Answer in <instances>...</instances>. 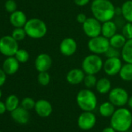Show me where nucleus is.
<instances>
[{"instance_id":"1","label":"nucleus","mask_w":132,"mask_h":132,"mask_svg":"<svg viewBox=\"0 0 132 132\" xmlns=\"http://www.w3.org/2000/svg\"><path fill=\"white\" fill-rule=\"evenodd\" d=\"M115 9L110 0H93L90 6L93 17L101 23L112 20L115 16Z\"/></svg>"},{"instance_id":"2","label":"nucleus","mask_w":132,"mask_h":132,"mask_svg":"<svg viewBox=\"0 0 132 132\" xmlns=\"http://www.w3.org/2000/svg\"><path fill=\"white\" fill-rule=\"evenodd\" d=\"M132 125V113L123 107L116 110L111 116L110 126L118 132L127 131Z\"/></svg>"},{"instance_id":"3","label":"nucleus","mask_w":132,"mask_h":132,"mask_svg":"<svg viewBox=\"0 0 132 132\" xmlns=\"http://www.w3.org/2000/svg\"><path fill=\"white\" fill-rule=\"evenodd\" d=\"M27 35L33 39H40L44 37L47 32V27L46 23L40 19L32 18L27 20L24 26Z\"/></svg>"},{"instance_id":"4","label":"nucleus","mask_w":132,"mask_h":132,"mask_svg":"<svg viewBox=\"0 0 132 132\" xmlns=\"http://www.w3.org/2000/svg\"><path fill=\"white\" fill-rule=\"evenodd\" d=\"M76 102L83 111H93L97 106V98L89 89L80 90L76 96Z\"/></svg>"},{"instance_id":"5","label":"nucleus","mask_w":132,"mask_h":132,"mask_svg":"<svg viewBox=\"0 0 132 132\" xmlns=\"http://www.w3.org/2000/svg\"><path fill=\"white\" fill-rule=\"evenodd\" d=\"M103 66V61L99 54H92L86 56L82 63V69L86 74L96 75L99 73Z\"/></svg>"},{"instance_id":"6","label":"nucleus","mask_w":132,"mask_h":132,"mask_svg":"<svg viewBox=\"0 0 132 132\" xmlns=\"http://www.w3.org/2000/svg\"><path fill=\"white\" fill-rule=\"evenodd\" d=\"M109 39L100 35L93 38H90L88 41V48L93 53L96 54H105L110 47Z\"/></svg>"},{"instance_id":"7","label":"nucleus","mask_w":132,"mask_h":132,"mask_svg":"<svg viewBox=\"0 0 132 132\" xmlns=\"http://www.w3.org/2000/svg\"><path fill=\"white\" fill-rule=\"evenodd\" d=\"M19 50L18 41L12 36H4L0 38V53L6 57L15 56Z\"/></svg>"},{"instance_id":"8","label":"nucleus","mask_w":132,"mask_h":132,"mask_svg":"<svg viewBox=\"0 0 132 132\" xmlns=\"http://www.w3.org/2000/svg\"><path fill=\"white\" fill-rule=\"evenodd\" d=\"M128 99L127 92L121 87L113 88L109 92V100L115 106L123 107L127 103Z\"/></svg>"},{"instance_id":"9","label":"nucleus","mask_w":132,"mask_h":132,"mask_svg":"<svg viewBox=\"0 0 132 132\" xmlns=\"http://www.w3.org/2000/svg\"><path fill=\"white\" fill-rule=\"evenodd\" d=\"M101 22L95 17H88L82 24V30L87 37L93 38L101 34Z\"/></svg>"},{"instance_id":"10","label":"nucleus","mask_w":132,"mask_h":132,"mask_svg":"<svg viewBox=\"0 0 132 132\" xmlns=\"http://www.w3.org/2000/svg\"><path fill=\"white\" fill-rule=\"evenodd\" d=\"M122 65V61L120 57H110L106 58L103 62V69L107 76H114L119 74Z\"/></svg>"},{"instance_id":"11","label":"nucleus","mask_w":132,"mask_h":132,"mask_svg":"<svg viewBox=\"0 0 132 132\" xmlns=\"http://www.w3.org/2000/svg\"><path fill=\"white\" fill-rule=\"evenodd\" d=\"M96 118L93 111H83L78 118V126L83 130H91L96 124Z\"/></svg>"},{"instance_id":"12","label":"nucleus","mask_w":132,"mask_h":132,"mask_svg":"<svg viewBox=\"0 0 132 132\" xmlns=\"http://www.w3.org/2000/svg\"><path fill=\"white\" fill-rule=\"evenodd\" d=\"M59 50L64 56H72L77 51V43L72 37H65L60 43Z\"/></svg>"},{"instance_id":"13","label":"nucleus","mask_w":132,"mask_h":132,"mask_svg":"<svg viewBox=\"0 0 132 132\" xmlns=\"http://www.w3.org/2000/svg\"><path fill=\"white\" fill-rule=\"evenodd\" d=\"M52 65V59L47 54H40L35 59V69L39 72H47Z\"/></svg>"},{"instance_id":"14","label":"nucleus","mask_w":132,"mask_h":132,"mask_svg":"<svg viewBox=\"0 0 132 132\" xmlns=\"http://www.w3.org/2000/svg\"><path fill=\"white\" fill-rule=\"evenodd\" d=\"M34 109L37 115L41 117H47L52 113V106L51 103L43 99L36 102Z\"/></svg>"},{"instance_id":"15","label":"nucleus","mask_w":132,"mask_h":132,"mask_svg":"<svg viewBox=\"0 0 132 132\" xmlns=\"http://www.w3.org/2000/svg\"><path fill=\"white\" fill-rule=\"evenodd\" d=\"M85 76L82 69H72L66 75V81L72 85H78L83 82Z\"/></svg>"},{"instance_id":"16","label":"nucleus","mask_w":132,"mask_h":132,"mask_svg":"<svg viewBox=\"0 0 132 132\" xmlns=\"http://www.w3.org/2000/svg\"><path fill=\"white\" fill-rule=\"evenodd\" d=\"M20 68V62L15 57V56L7 57L3 64V69L6 75L12 76L17 72Z\"/></svg>"},{"instance_id":"17","label":"nucleus","mask_w":132,"mask_h":132,"mask_svg":"<svg viewBox=\"0 0 132 132\" xmlns=\"http://www.w3.org/2000/svg\"><path fill=\"white\" fill-rule=\"evenodd\" d=\"M12 118L20 124H26L30 120V114L27 110L23 106H18L11 112Z\"/></svg>"},{"instance_id":"18","label":"nucleus","mask_w":132,"mask_h":132,"mask_svg":"<svg viewBox=\"0 0 132 132\" xmlns=\"http://www.w3.org/2000/svg\"><path fill=\"white\" fill-rule=\"evenodd\" d=\"M10 22L15 27H24L27 22V18L26 14L21 10H16L15 12L10 13Z\"/></svg>"},{"instance_id":"19","label":"nucleus","mask_w":132,"mask_h":132,"mask_svg":"<svg viewBox=\"0 0 132 132\" xmlns=\"http://www.w3.org/2000/svg\"><path fill=\"white\" fill-rule=\"evenodd\" d=\"M117 30V24L114 22H113L112 20L104 22L102 24L101 34L108 39H110L111 37H113L114 34H116Z\"/></svg>"},{"instance_id":"20","label":"nucleus","mask_w":132,"mask_h":132,"mask_svg":"<svg viewBox=\"0 0 132 132\" xmlns=\"http://www.w3.org/2000/svg\"><path fill=\"white\" fill-rule=\"evenodd\" d=\"M121 57L126 63L132 64V39L127 40L122 47Z\"/></svg>"},{"instance_id":"21","label":"nucleus","mask_w":132,"mask_h":132,"mask_svg":"<svg viewBox=\"0 0 132 132\" xmlns=\"http://www.w3.org/2000/svg\"><path fill=\"white\" fill-rule=\"evenodd\" d=\"M96 89L97 92L100 94L108 93L111 90V82L106 78H101L97 80Z\"/></svg>"},{"instance_id":"22","label":"nucleus","mask_w":132,"mask_h":132,"mask_svg":"<svg viewBox=\"0 0 132 132\" xmlns=\"http://www.w3.org/2000/svg\"><path fill=\"white\" fill-rule=\"evenodd\" d=\"M121 11L123 19L128 23H132V0H127L123 3Z\"/></svg>"},{"instance_id":"23","label":"nucleus","mask_w":132,"mask_h":132,"mask_svg":"<svg viewBox=\"0 0 132 132\" xmlns=\"http://www.w3.org/2000/svg\"><path fill=\"white\" fill-rule=\"evenodd\" d=\"M127 40L125 38V37L122 34H117V33L109 39L110 45L111 47H113L118 49H122V47H123Z\"/></svg>"},{"instance_id":"24","label":"nucleus","mask_w":132,"mask_h":132,"mask_svg":"<svg viewBox=\"0 0 132 132\" xmlns=\"http://www.w3.org/2000/svg\"><path fill=\"white\" fill-rule=\"evenodd\" d=\"M115 106L110 101L103 103L99 108V112L100 115L104 117H111L115 112Z\"/></svg>"},{"instance_id":"25","label":"nucleus","mask_w":132,"mask_h":132,"mask_svg":"<svg viewBox=\"0 0 132 132\" xmlns=\"http://www.w3.org/2000/svg\"><path fill=\"white\" fill-rule=\"evenodd\" d=\"M119 76L121 79L125 82L132 81V64L126 63L125 64L122 65Z\"/></svg>"},{"instance_id":"26","label":"nucleus","mask_w":132,"mask_h":132,"mask_svg":"<svg viewBox=\"0 0 132 132\" xmlns=\"http://www.w3.org/2000/svg\"><path fill=\"white\" fill-rule=\"evenodd\" d=\"M19 103H20V101H19L18 97L13 94L10 95L6 98V102H5L6 110H7V111H10V112H12L15 109H16L19 106Z\"/></svg>"},{"instance_id":"27","label":"nucleus","mask_w":132,"mask_h":132,"mask_svg":"<svg viewBox=\"0 0 132 132\" xmlns=\"http://www.w3.org/2000/svg\"><path fill=\"white\" fill-rule=\"evenodd\" d=\"M96 82H97V79L95 75L86 74L83 80V83L87 89H92L93 87H96Z\"/></svg>"},{"instance_id":"28","label":"nucleus","mask_w":132,"mask_h":132,"mask_svg":"<svg viewBox=\"0 0 132 132\" xmlns=\"http://www.w3.org/2000/svg\"><path fill=\"white\" fill-rule=\"evenodd\" d=\"M17 41H20L24 40V38L26 37L27 33L24 30V27H16L13 30L12 35H11Z\"/></svg>"},{"instance_id":"29","label":"nucleus","mask_w":132,"mask_h":132,"mask_svg":"<svg viewBox=\"0 0 132 132\" xmlns=\"http://www.w3.org/2000/svg\"><path fill=\"white\" fill-rule=\"evenodd\" d=\"M15 57L20 63H26L30 58V54L27 50L19 49L15 54Z\"/></svg>"},{"instance_id":"30","label":"nucleus","mask_w":132,"mask_h":132,"mask_svg":"<svg viewBox=\"0 0 132 132\" xmlns=\"http://www.w3.org/2000/svg\"><path fill=\"white\" fill-rule=\"evenodd\" d=\"M37 81L41 86H47L51 82V76L47 72H39L37 76Z\"/></svg>"},{"instance_id":"31","label":"nucleus","mask_w":132,"mask_h":132,"mask_svg":"<svg viewBox=\"0 0 132 132\" xmlns=\"http://www.w3.org/2000/svg\"><path fill=\"white\" fill-rule=\"evenodd\" d=\"M122 34L127 40L132 39V23H127L122 28Z\"/></svg>"},{"instance_id":"32","label":"nucleus","mask_w":132,"mask_h":132,"mask_svg":"<svg viewBox=\"0 0 132 132\" xmlns=\"http://www.w3.org/2000/svg\"><path fill=\"white\" fill-rule=\"evenodd\" d=\"M104 54L106 55V57L107 58H110V57H119L120 56H121V51H120V49H118V48L110 46L108 50L106 51V52Z\"/></svg>"},{"instance_id":"33","label":"nucleus","mask_w":132,"mask_h":132,"mask_svg":"<svg viewBox=\"0 0 132 132\" xmlns=\"http://www.w3.org/2000/svg\"><path fill=\"white\" fill-rule=\"evenodd\" d=\"M35 103H36V102L32 98L26 97V98L23 99V100L21 101V106H23V108H25L27 110H32L34 108Z\"/></svg>"},{"instance_id":"34","label":"nucleus","mask_w":132,"mask_h":132,"mask_svg":"<svg viewBox=\"0 0 132 132\" xmlns=\"http://www.w3.org/2000/svg\"><path fill=\"white\" fill-rule=\"evenodd\" d=\"M5 9L10 13L17 10V4L15 2V0H7L5 3Z\"/></svg>"},{"instance_id":"35","label":"nucleus","mask_w":132,"mask_h":132,"mask_svg":"<svg viewBox=\"0 0 132 132\" xmlns=\"http://www.w3.org/2000/svg\"><path fill=\"white\" fill-rule=\"evenodd\" d=\"M6 73L3 69H0V87L4 85L6 81Z\"/></svg>"},{"instance_id":"36","label":"nucleus","mask_w":132,"mask_h":132,"mask_svg":"<svg viewBox=\"0 0 132 132\" xmlns=\"http://www.w3.org/2000/svg\"><path fill=\"white\" fill-rule=\"evenodd\" d=\"M87 16L85 14V13H79V14H78L77 15V16H76V20H77V22L78 23H81V24H83L85 22H86V20H87Z\"/></svg>"},{"instance_id":"37","label":"nucleus","mask_w":132,"mask_h":132,"mask_svg":"<svg viewBox=\"0 0 132 132\" xmlns=\"http://www.w3.org/2000/svg\"><path fill=\"white\" fill-rule=\"evenodd\" d=\"M75 4L78 6H86L89 2H90V0H73Z\"/></svg>"},{"instance_id":"38","label":"nucleus","mask_w":132,"mask_h":132,"mask_svg":"<svg viewBox=\"0 0 132 132\" xmlns=\"http://www.w3.org/2000/svg\"><path fill=\"white\" fill-rule=\"evenodd\" d=\"M6 106L5 103L0 101V115H2L3 113H5V112L6 111Z\"/></svg>"},{"instance_id":"39","label":"nucleus","mask_w":132,"mask_h":132,"mask_svg":"<svg viewBox=\"0 0 132 132\" xmlns=\"http://www.w3.org/2000/svg\"><path fill=\"white\" fill-rule=\"evenodd\" d=\"M117 130L114 129V128H113L111 126L110 127H105L103 130H102V132H116Z\"/></svg>"},{"instance_id":"40","label":"nucleus","mask_w":132,"mask_h":132,"mask_svg":"<svg viewBox=\"0 0 132 132\" xmlns=\"http://www.w3.org/2000/svg\"><path fill=\"white\" fill-rule=\"evenodd\" d=\"M127 104H128L129 107L132 109V96H131V97H130V98L128 99V101H127Z\"/></svg>"},{"instance_id":"41","label":"nucleus","mask_w":132,"mask_h":132,"mask_svg":"<svg viewBox=\"0 0 132 132\" xmlns=\"http://www.w3.org/2000/svg\"><path fill=\"white\" fill-rule=\"evenodd\" d=\"M1 97H2V91L0 89V99H1Z\"/></svg>"},{"instance_id":"42","label":"nucleus","mask_w":132,"mask_h":132,"mask_svg":"<svg viewBox=\"0 0 132 132\" xmlns=\"http://www.w3.org/2000/svg\"><path fill=\"white\" fill-rule=\"evenodd\" d=\"M0 132H2V131H1V130H0Z\"/></svg>"},{"instance_id":"43","label":"nucleus","mask_w":132,"mask_h":132,"mask_svg":"<svg viewBox=\"0 0 132 132\" xmlns=\"http://www.w3.org/2000/svg\"><path fill=\"white\" fill-rule=\"evenodd\" d=\"M127 131H128V130H127ZM127 131H126V132H127Z\"/></svg>"}]
</instances>
